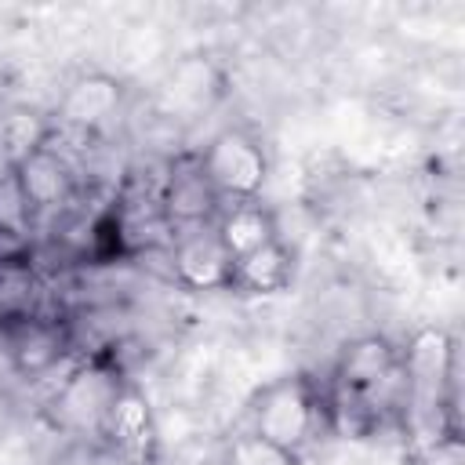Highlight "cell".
I'll return each mask as SVG.
<instances>
[{"instance_id":"cell-3","label":"cell","mask_w":465,"mask_h":465,"mask_svg":"<svg viewBox=\"0 0 465 465\" xmlns=\"http://www.w3.org/2000/svg\"><path fill=\"white\" fill-rule=\"evenodd\" d=\"M196 160L214 193L232 203L258 200L269 182V153L262 138L247 127H222Z\"/></svg>"},{"instance_id":"cell-5","label":"cell","mask_w":465,"mask_h":465,"mask_svg":"<svg viewBox=\"0 0 465 465\" xmlns=\"http://www.w3.org/2000/svg\"><path fill=\"white\" fill-rule=\"evenodd\" d=\"M105 443L127 461V465H156L160 461V421L142 385L131 378L120 381V389L109 400L105 421H102Z\"/></svg>"},{"instance_id":"cell-7","label":"cell","mask_w":465,"mask_h":465,"mask_svg":"<svg viewBox=\"0 0 465 465\" xmlns=\"http://www.w3.org/2000/svg\"><path fill=\"white\" fill-rule=\"evenodd\" d=\"M15 185L29 211V222L58 214L76 200V167L54 142H44L22 160H15Z\"/></svg>"},{"instance_id":"cell-1","label":"cell","mask_w":465,"mask_h":465,"mask_svg":"<svg viewBox=\"0 0 465 465\" xmlns=\"http://www.w3.org/2000/svg\"><path fill=\"white\" fill-rule=\"evenodd\" d=\"M403 414L421 436L458 440V349L450 331L421 327L400 349Z\"/></svg>"},{"instance_id":"cell-6","label":"cell","mask_w":465,"mask_h":465,"mask_svg":"<svg viewBox=\"0 0 465 465\" xmlns=\"http://www.w3.org/2000/svg\"><path fill=\"white\" fill-rule=\"evenodd\" d=\"M0 345H4L11 371L22 374L25 381H36V378L51 374L69 356L73 338H69L65 320L51 316V312H36V316L0 327Z\"/></svg>"},{"instance_id":"cell-15","label":"cell","mask_w":465,"mask_h":465,"mask_svg":"<svg viewBox=\"0 0 465 465\" xmlns=\"http://www.w3.org/2000/svg\"><path fill=\"white\" fill-rule=\"evenodd\" d=\"M44 142H51V124L40 120L36 113L15 109V113L0 116V145L7 149L11 160H22L25 153H33Z\"/></svg>"},{"instance_id":"cell-8","label":"cell","mask_w":465,"mask_h":465,"mask_svg":"<svg viewBox=\"0 0 465 465\" xmlns=\"http://www.w3.org/2000/svg\"><path fill=\"white\" fill-rule=\"evenodd\" d=\"M160 211L174 229H200V225H214V218L222 214V196L214 193V185L207 182V174L200 171L196 156H185L178 163H171V171L163 174L160 189H156Z\"/></svg>"},{"instance_id":"cell-12","label":"cell","mask_w":465,"mask_h":465,"mask_svg":"<svg viewBox=\"0 0 465 465\" xmlns=\"http://www.w3.org/2000/svg\"><path fill=\"white\" fill-rule=\"evenodd\" d=\"M214 232L222 240V247L229 251V258H243L251 251H258L262 243L276 240V214L258 203V200H243V203H225L222 214L214 218Z\"/></svg>"},{"instance_id":"cell-2","label":"cell","mask_w":465,"mask_h":465,"mask_svg":"<svg viewBox=\"0 0 465 465\" xmlns=\"http://www.w3.org/2000/svg\"><path fill=\"white\" fill-rule=\"evenodd\" d=\"M320 425H327L323 392L316 389V381L305 371H291V374L265 381L247 400L240 429H247V432H254V436L302 458V450L312 443Z\"/></svg>"},{"instance_id":"cell-14","label":"cell","mask_w":465,"mask_h":465,"mask_svg":"<svg viewBox=\"0 0 465 465\" xmlns=\"http://www.w3.org/2000/svg\"><path fill=\"white\" fill-rule=\"evenodd\" d=\"M222 465H302V458L247 429H236L222 443Z\"/></svg>"},{"instance_id":"cell-4","label":"cell","mask_w":465,"mask_h":465,"mask_svg":"<svg viewBox=\"0 0 465 465\" xmlns=\"http://www.w3.org/2000/svg\"><path fill=\"white\" fill-rule=\"evenodd\" d=\"M120 381L124 378H120L116 363H109L105 356H91V360L76 363L47 403L54 425H62L69 432H98L102 436V421H105L109 400L120 389Z\"/></svg>"},{"instance_id":"cell-10","label":"cell","mask_w":465,"mask_h":465,"mask_svg":"<svg viewBox=\"0 0 465 465\" xmlns=\"http://www.w3.org/2000/svg\"><path fill=\"white\" fill-rule=\"evenodd\" d=\"M120 105H124V84L116 76H109V73L91 69V73H80V76L69 80V87L58 98L54 116L65 127L91 131V127L113 120Z\"/></svg>"},{"instance_id":"cell-11","label":"cell","mask_w":465,"mask_h":465,"mask_svg":"<svg viewBox=\"0 0 465 465\" xmlns=\"http://www.w3.org/2000/svg\"><path fill=\"white\" fill-rule=\"evenodd\" d=\"M291 280H294V251L276 236V240L262 243L258 251L232 258L229 291L251 294V298H269V294L287 291Z\"/></svg>"},{"instance_id":"cell-13","label":"cell","mask_w":465,"mask_h":465,"mask_svg":"<svg viewBox=\"0 0 465 465\" xmlns=\"http://www.w3.org/2000/svg\"><path fill=\"white\" fill-rule=\"evenodd\" d=\"M47 312L44 309V280L29 254L0 258V327Z\"/></svg>"},{"instance_id":"cell-16","label":"cell","mask_w":465,"mask_h":465,"mask_svg":"<svg viewBox=\"0 0 465 465\" xmlns=\"http://www.w3.org/2000/svg\"><path fill=\"white\" fill-rule=\"evenodd\" d=\"M11 174H15V160H11V156H7V149L0 145V182H4V178H11Z\"/></svg>"},{"instance_id":"cell-9","label":"cell","mask_w":465,"mask_h":465,"mask_svg":"<svg viewBox=\"0 0 465 465\" xmlns=\"http://www.w3.org/2000/svg\"><path fill=\"white\" fill-rule=\"evenodd\" d=\"M171 269L185 291H229L232 258L222 247L214 225H200V229H185L174 240Z\"/></svg>"}]
</instances>
